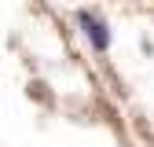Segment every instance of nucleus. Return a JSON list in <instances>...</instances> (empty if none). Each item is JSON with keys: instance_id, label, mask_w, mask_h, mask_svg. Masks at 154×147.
Wrapping results in <instances>:
<instances>
[{"instance_id": "f257e3e1", "label": "nucleus", "mask_w": 154, "mask_h": 147, "mask_svg": "<svg viewBox=\"0 0 154 147\" xmlns=\"http://www.w3.org/2000/svg\"><path fill=\"white\" fill-rule=\"evenodd\" d=\"M77 22L85 26V33H88V41L95 44V52H106V44H110V33H106V26L99 22V18H92L88 11H77Z\"/></svg>"}]
</instances>
